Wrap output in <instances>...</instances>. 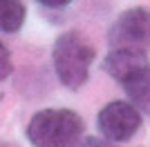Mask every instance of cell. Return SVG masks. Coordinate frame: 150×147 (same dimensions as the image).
I'll return each instance as SVG.
<instances>
[{
	"label": "cell",
	"instance_id": "obj_1",
	"mask_svg": "<svg viewBox=\"0 0 150 147\" xmlns=\"http://www.w3.org/2000/svg\"><path fill=\"white\" fill-rule=\"evenodd\" d=\"M85 123L74 109L50 107L31 116L27 125V141L34 147H72L83 138Z\"/></svg>",
	"mask_w": 150,
	"mask_h": 147
},
{
	"label": "cell",
	"instance_id": "obj_2",
	"mask_svg": "<svg viewBox=\"0 0 150 147\" xmlns=\"http://www.w3.org/2000/svg\"><path fill=\"white\" fill-rule=\"evenodd\" d=\"M94 47L79 31H63L52 49V62L56 78L67 89H81L90 78Z\"/></svg>",
	"mask_w": 150,
	"mask_h": 147
},
{
	"label": "cell",
	"instance_id": "obj_3",
	"mask_svg": "<svg viewBox=\"0 0 150 147\" xmlns=\"http://www.w3.org/2000/svg\"><path fill=\"white\" fill-rule=\"evenodd\" d=\"M144 125L141 111L128 100H112L108 103L96 116V127L101 136L112 143H125L134 138Z\"/></svg>",
	"mask_w": 150,
	"mask_h": 147
},
{
	"label": "cell",
	"instance_id": "obj_4",
	"mask_svg": "<svg viewBox=\"0 0 150 147\" xmlns=\"http://www.w3.org/2000/svg\"><path fill=\"white\" fill-rule=\"evenodd\" d=\"M108 43L112 47L146 49L150 45V9L130 7L121 11L108 29Z\"/></svg>",
	"mask_w": 150,
	"mask_h": 147
},
{
	"label": "cell",
	"instance_id": "obj_5",
	"mask_svg": "<svg viewBox=\"0 0 150 147\" xmlns=\"http://www.w3.org/2000/svg\"><path fill=\"white\" fill-rule=\"evenodd\" d=\"M148 65V56L144 49L137 47H114L110 54L103 58V71L112 76L117 83H125L134 74L144 71Z\"/></svg>",
	"mask_w": 150,
	"mask_h": 147
},
{
	"label": "cell",
	"instance_id": "obj_6",
	"mask_svg": "<svg viewBox=\"0 0 150 147\" xmlns=\"http://www.w3.org/2000/svg\"><path fill=\"white\" fill-rule=\"evenodd\" d=\"M121 87H123V92L128 94L130 103L134 105L141 114H150V67H146L144 71L134 74L132 78L121 83Z\"/></svg>",
	"mask_w": 150,
	"mask_h": 147
},
{
	"label": "cell",
	"instance_id": "obj_7",
	"mask_svg": "<svg viewBox=\"0 0 150 147\" xmlns=\"http://www.w3.org/2000/svg\"><path fill=\"white\" fill-rule=\"evenodd\" d=\"M27 7L23 0H0V31L16 34L25 24Z\"/></svg>",
	"mask_w": 150,
	"mask_h": 147
},
{
	"label": "cell",
	"instance_id": "obj_8",
	"mask_svg": "<svg viewBox=\"0 0 150 147\" xmlns=\"http://www.w3.org/2000/svg\"><path fill=\"white\" fill-rule=\"evenodd\" d=\"M11 71H13L11 54H9V49L5 47V43L0 40V83L9 78V76H11Z\"/></svg>",
	"mask_w": 150,
	"mask_h": 147
},
{
	"label": "cell",
	"instance_id": "obj_9",
	"mask_svg": "<svg viewBox=\"0 0 150 147\" xmlns=\"http://www.w3.org/2000/svg\"><path fill=\"white\" fill-rule=\"evenodd\" d=\"M72 147H117V143L108 141V138H99V136H85L81 141H76Z\"/></svg>",
	"mask_w": 150,
	"mask_h": 147
},
{
	"label": "cell",
	"instance_id": "obj_10",
	"mask_svg": "<svg viewBox=\"0 0 150 147\" xmlns=\"http://www.w3.org/2000/svg\"><path fill=\"white\" fill-rule=\"evenodd\" d=\"M38 5L47 7V9H65L67 5H72L74 0H36Z\"/></svg>",
	"mask_w": 150,
	"mask_h": 147
},
{
	"label": "cell",
	"instance_id": "obj_11",
	"mask_svg": "<svg viewBox=\"0 0 150 147\" xmlns=\"http://www.w3.org/2000/svg\"><path fill=\"white\" fill-rule=\"evenodd\" d=\"M0 147H9V145H2V143H0Z\"/></svg>",
	"mask_w": 150,
	"mask_h": 147
}]
</instances>
